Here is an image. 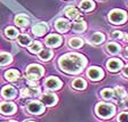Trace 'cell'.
<instances>
[{
	"mask_svg": "<svg viewBox=\"0 0 128 122\" xmlns=\"http://www.w3.org/2000/svg\"><path fill=\"white\" fill-rule=\"evenodd\" d=\"M17 40H18V42L21 43L22 46H28L31 43V38H30L29 35H18Z\"/></svg>",
	"mask_w": 128,
	"mask_h": 122,
	"instance_id": "83f0119b",
	"label": "cell"
},
{
	"mask_svg": "<svg viewBox=\"0 0 128 122\" xmlns=\"http://www.w3.org/2000/svg\"><path fill=\"white\" fill-rule=\"evenodd\" d=\"M90 41L93 43H96V45L102 43L104 41V34L103 33H100V32H96V33H94V34L92 35Z\"/></svg>",
	"mask_w": 128,
	"mask_h": 122,
	"instance_id": "44dd1931",
	"label": "cell"
},
{
	"mask_svg": "<svg viewBox=\"0 0 128 122\" xmlns=\"http://www.w3.org/2000/svg\"><path fill=\"white\" fill-rule=\"evenodd\" d=\"M55 27H56V30H57V31L64 33V32H66L68 30L70 29V23L66 21V19L60 18V19H57V21H56Z\"/></svg>",
	"mask_w": 128,
	"mask_h": 122,
	"instance_id": "4fadbf2b",
	"label": "cell"
},
{
	"mask_svg": "<svg viewBox=\"0 0 128 122\" xmlns=\"http://www.w3.org/2000/svg\"><path fill=\"white\" fill-rule=\"evenodd\" d=\"M26 110L31 114L38 115V114H41V113H42L45 107H44V105L41 103H39V102H30V103L28 104Z\"/></svg>",
	"mask_w": 128,
	"mask_h": 122,
	"instance_id": "8992f818",
	"label": "cell"
},
{
	"mask_svg": "<svg viewBox=\"0 0 128 122\" xmlns=\"http://www.w3.org/2000/svg\"><path fill=\"white\" fill-rule=\"evenodd\" d=\"M41 102L47 106H52L57 102V97L53 94H44L41 95Z\"/></svg>",
	"mask_w": 128,
	"mask_h": 122,
	"instance_id": "5bb4252c",
	"label": "cell"
},
{
	"mask_svg": "<svg viewBox=\"0 0 128 122\" xmlns=\"http://www.w3.org/2000/svg\"><path fill=\"white\" fill-rule=\"evenodd\" d=\"M124 74H125L126 77H128V65L125 67V69H124Z\"/></svg>",
	"mask_w": 128,
	"mask_h": 122,
	"instance_id": "836d02e7",
	"label": "cell"
},
{
	"mask_svg": "<svg viewBox=\"0 0 128 122\" xmlns=\"http://www.w3.org/2000/svg\"><path fill=\"white\" fill-rule=\"evenodd\" d=\"M1 94H2V96L5 98L9 99V98H14L16 96V90H15V88L12 87V86H6V87L2 89Z\"/></svg>",
	"mask_w": 128,
	"mask_h": 122,
	"instance_id": "2e32d148",
	"label": "cell"
},
{
	"mask_svg": "<svg viewBox=\"0 0 128 122\" xmlns=\"http://www.w3.org/2000/svg\"><path fill=\"white\" fill-rule=\"evenodd\" d=\"M80 8L82 9V10H92L94 8V2L92 0H82L81 2H80Z\"/></svg>",
	"mask_w": 128,
	"mask_h": 122,
	"instance_id": "ffe728a7",
	"label": "cell"
},
{
	"mask_svg": "<svg viewBox=\"0 0 128 122\" xmlns=\"http://www.w3.org/2000/svg\"><path fill=\"white\" fill-rule=\"evenodd\" d=\"M30 51L31 53H39L40 50H41V43L40 42H34L33 45L30 46Z\"/></svg>",
	"mask_w": 128,
	"mask_h": 122,
	"instance_id": "f1b7e54d",
	"label": "cell"
},
{
	"mask_svg": "<svg viewBox=\"0 0 128 122\" xmlns=\"http://www.w3.org/2000/svg\"><path fill=\"white\" fill-rule=\"evenodd\" d=\"M125 105H126V106L128 107V98H127V99H126V101H125Z\"/></svg>",
	"mask_w": 128,
	"mask_h": 122,
	"instance_id": "d590c367",
	"label": "cell"
},
{
	"mask_svg": "<svg viewBox=\"0 0 128 122\" xmlns=\"http://www.w3.org/2000/svg\"><path fill=\"white\" fill-rule=\"evenodd\" d=\"M109 18L112 23L114 24H120L122 23L126 19V14L124 10H119V9H114L112 10L109 15Z\"/></svg>",
	"mask_w": 128,
	"mask_h": 122,
	"instance_id": "5b68a950",
	"label": "cell"
},
{
	"mask_svg": "<svg viewBox=\"0 0 128 122\" xmlns=\"http://www.w3.org/2000/svg\"><path fill=\"white\" fill-rule=\"evenodd\" d=\"M106 49H108V51L111 53V54H117L118 51L120 50V46L117 45V43L111 42V43H109V45L106 46Z\"/></svg>",
	"mask_w": 128,
	"mask_h": 122,
	"instance_id": "4316f807",
	"label": "cell"
},
{
	"mask_svg": "<svg viewBox=\"0 0 128 122\" xmlns=\"http://www.w3.org/2000/svg\"><path fill=\"white\" fill-rule=\"evenodd\" d=\"M72 87L76 88V89H79V90H81V89H85L86 88V81L84 79H80V78H78V79H76L73 82H72Z\"/></svg>",
	"mask_w": 128,
	"mask_h": 122,
	"instance_id": "7402d4cb",
	"label": "cell"
},
{
	"mask_svg": "<svg viewBox=\"0 0 128 122\" xmlns=\"http://www.w3.org/2000/svg\"><path fill=\"white\" fill-rule=\"evenodd\" d=\"M5 33H6V35H7L8 38H15V37H17V34H18V31H17L15 27L9 26V27L6 29Z\"/></svg>",
	"mask_w": 128,
	"mask_h": 122,
	"instance_id": "484cf974",
	"label": "cell"
},
{
	"mask_svg": "<svg viewBox=\"0 0 128 122\" xmlns=\"http://www.w3.org/2000/svg\"><path fill=\"white\" fill-rule=\"evenodd\" d=\"M118 121L119 122H128V113L127 112L121 113V114L119 115V118H118Z\"/></svg>",
	"mask_w": 128,
	"mask_h": 122,
	"instance_id": "1f68e13d",
	"label": "cell"
},
{
	"mask_svg": "<svg viewBox=\"0 0 128 122\" xmlns=\"http://www.w3.org/2000/svg\"><path fill=\"white\" fill-rule=\"evenodd\" d=\"M30 86L26 88H23L21 90V96L22 97H30V96H37L40 93V89L37 87L36 81H29Z\"/></svg>",
	"mask_w": 128,
	"mask_h": 122,
	"instance_id": "277c9868",
	"label": "cell"
},
{
	"mask_svg": "<svg viewBox=\"0 0 128 122\" xmlns=\"http://www.w3.org/2000/svg\"><path fill=\"white\" fill-rule=\"evenodd\" d=\"M62 43V38L57 34H50L46 38V45L50 47H58Z\"/></svg>",
	"mask_w": 128,
	"mask_h": 122,
	"instance_id": "9c48e42d",
	"label": "cell"
},
{
	"mask_svg": "<svg viewBox=\"0 0 128 122\" xmlns=\"http://www.w3.org/2000/svg\"><path fill=\"white\" fill-rule=\"evenodd\" d=\"M114 106L111 104H105V103H100L96 106V113L97 115L102 118H110L114 114Z\"/></svg>",
	"mask_w": 128,
	"mask_h": 122,
	"instance_id": "3957f363",
	"label": "cell"
},
{
	"mask_svg": "<svg viewBox=\"0 0 128 122\" xmlns=\"http://www.w3.org/2000/svg\"><path fill=\"white\" fill-rule=\"evenodd\" d=\"M58 64L63 71L76 74L84 69L86 65V59L79 54H68L60 58Z\"/></svg>",
	"mask_w": 128,
	"mask_h": 122,
	"instance_id": "6da1fadb",
	"label": "cell"
},
{
	"mask_svg": "<svg viewBox=\"0 0 128 122\" xmlns=\"http://www.w3.org/2000/svg\"><path fill=\"white\" fill-rule=\"evenodd\" d=\"M121 66H122V63H121V61H119V59L113 58L108 62V69L112 72H116V71H118V70H120Z\"/></svg>",
	"mask_w": 128,
	"mask_h": 122,
	"instance_id": "9a60e30c",
	"label": "cell"
},
{
	"mask_svg": "<svg viewBox=\"0 0 128 122\" xmlns=\"http://www.w3.org/2000/svg\"><path fill=\"white\" fill-rule=\"evenodd\" d=\"M124 55H125V57H127V58H128V47L125 49V53H124Z\"/></svg>",
	"mask_w": 128,
	"mask_h": 122,
	"instance_id": "e575fe53",
	"label": "cell"
},
{
	"mask_svg": "<svg viewBox=\"0 0 128 122\" xmlns=\"http://www.w3.org/2000/svg\"><path fill=\"white\" fill-rule=\"evenodd\" d=\"M87 74L92 80H95L96 81V80L102 79V77H103V71H102L101 69H98V67H90V69L88 70Z\"/></svg>",
	"mask_w": 128,
	"mask_h": 122,
	"instance_id": "7c38bea8",
	"label": "cell"
},
{
	"mask_svg": "<svg viewBox=\"0 0 128 122\" xmlns=\"http://www.w3.org/2000/svg\"><path fill=\"white\" fill-rule=\"evenodd\" d=\"M125 41H126V42H128V34L125 37Z\"/></svg>",
	"mask_w": 128,
	"mask_h": 122,
	"instance_id": "8d00e7d4",
	"label": "cell"
},
{
	"mask_svg": "<svg viewBox=\"0 0 128 122\" xmlns=\"http://www.w3.org/2000/svg\"><path fill=\"white\" fill-rule=\"evenodd\" d=\"M64 11H65V14L68 15V17H70L71 19H77V22L78 21H82V17L80 16V13L78 11L77 8L66 7L65 9H64Z\"/></svg>",
	"mask_w": 128,
	"mask_h": 122,
	"instance_id": "8fae6325",
	"label": "cell"
},
{
	"mask_svg": "<svg viewBox=\"0 0 128 122\" xmlns=\"http://www.w3.org/2000/svg\"><path fill=\"white\" fill-rule=\"evenodd\" d=\"M114 94H116V96H117V97L121 98V97H125L126 91H125V89H124L122 87H117V88H116V90H114Z\"/></svg>",
	"mask_w": 128,
	"mask_h": 122,
	"instance_id": "4dcf8cb0",
	"label": "cell"
},
{
	"mask_svg": "<svg viewBox=\"0 0 128 122\" xmlns=\"http://www.w3.org/2000/svg\"><path fill=\"white\" fill-rule=\"evenodd\" d=\"M52 56H53V53H52V50H49V49H42V50H40V53H39V58L42 59V61L50 59Z\"/></svg>",
	"mask_w": 128,
	"mask_h": 122,
	"instance_id": "603a6c76",
	"label": "cell"
},
{
	"mask_svg": "<svg viewBox=\"0 0 128 122\" xmlns=\"http://www.w3.org/2000/svg\"><path fill=\"white\" fill-rule=\"evenodd\" d=\"M10 62H12V56L9 54H6V53L0 54V65H7Z\"/></svg>",
	"mask_w": 128,
	"mask_h": 122,
	"instance_id": "d4e9b609",
	"label": "cell"
},
{
	"mask_svg": "<svg viewBox=\"0 0 128 122\" xmlns=\"http://www.w3.org/2000/svg\"><path fill=\"white\" fill-rule=\"evenodd\" d=\"M8 122H15V121H8Z\"/></svg>",
	"mask_w": 128,
	"mask_h": 122,
	"instance_id": "f35d334b",
	"label": "cell"
},
{
	"mask_svg": "<svg viewBox=\"0 0 128 122\" xmlns=\"http://www.w3.org/2000/svg\"><path fill=\"white\" fill-rule=\"evenodd\" d=\"M69 45L72 48H79L84 45V41L80 38H72V39H70Z\"/></svg>",
	"mask_w": 128,
	"mask_h": 122,
	"instance_id": "cb8c5ba5",
	"label": "cell"
},
{
	"mask_svg": "<svg viewBox=\"0 0 128 122\" xmlns=\"http://www.w3.org/2000/svg\"><path fill=\"white\" fill-rule=\"evenodd\" d=\"M5 77L8 81H15L20 78V72L16 71V70H9L5 73Z\"/></svg>",
	"mask_w": 128,
	"mask_h": 122,
	"instance_id": "ac0fdd59",
	"label": "cell"
},
{
	"mask_svg": "<svg viewBox=\"0 0 128 122\" xmlns=\"http://www.w3.org/2000/svg\"><path fill=\"white\" fill-rule=\"evenodd\" d=\"M30 23V19L28 18L26 16H24V15H18V16H16L15 17V24L16 25H18V26L21 27H25L28 26Z\"/></svg>",
	"mask_w": 128,
	"mask_h": 122,
	"instance_id": "e0dca14e",
	"label": "cell"
},
{
	"mask_svg": "<svg viewBox=\"0 0 128 122\" xmlns=\"http://www.w3.org/2000/svg\"><path fill=\"white\" fill-rule=\"evenodd\" d=\"M101 95H102V97H103V98L110 99L112 96H113V91H112L111 89H104V90H102Z\"/></svg>",
	"mask_w": 128,
	"mask_h": 122,
	"instance_id": "f546056e",
	"label": "cell"
},
{
	"mask_svg": "<svg viewBox=\"0 0 128 122\" xmlns=\"http://www.w3.org/2000/svg\"><path fill=\"white\" fill-rule=\"evenodd\" d=\"M45 86H46V88L50 89V90H56V89L61 88L62 81L58 79V78L50 77V78H48V79L45 81Z\"/></svg>",
	"mask_w": 128,
	"mask_h": 122,
	"instance_id": "52a82bcc",
	"label": "cell"
},
{
	"mask_svg": "<svg viewBox=\"0 0 128 122\" xmlns=\"http://www.w3.org/2000/svg\"><path fill=\"white\" fill-rule=\"evenodd\" d=\"M16 111L15 104L13 103H1L0 104V112L4 115H12Z\"/></svg>",
	"mask_w": 128,
	"mask_h": 122,
	"instance_id": "ba28073f",
	"label": "cell"
},
{
	"mask_svg": "<svg viewBox=\"0 0 128 122\" xmlns=\"http://www.w3.org/2000/svg\"><path fill=\"white\" fill-rule=\"evenodd\" d=\"M24 122H34V121H24Z\"/></svg>",
	"mask_w": 128,
	"mask_h": 122,
	"instance_id": "74e56055",
	"label": "cell"
},
{
	"mask_svg": "<svg viewBox=\"0 0 128 122\" xmlns=\"http://www.w3.org/2000/svg\"><path fill=\"white\" fill-rule=\"evenodd\" d=\"M48 31V25L44 22H40V23H37L32 29V32L34 33L36 35L40 37V35H44L46 32Z\"/></svg>",
	"mask_w": 128,
	"mask_h": 122,
	"instance_id": "30bf717a",
	"label": "cell"
},
{
	"mask_svg": "<svg viewBox=\"0 0 128 122\" xmlns=\"http://www.w3.org/2000/svg\"><path fill=\"white\" fill-rule=\"evenodd\" d=\"M112 35H113V38H117V39H120V38H122V33L119 31H114L113 33H112Z\"/></svg>",
	"mask_w": 128,
	"mask_h": 122,
	"instance_id": "d6a6232c",
	"label": "cell"
},
{
	"mask_svg": "<svg viewBox=\"0 0 128 122\" xmlns=\"http://www.w3.org/2000/svg\"><path fill=\"white\" fill-rule=\"evenodd\" d=\"M73 31L74 32H84L86 30V23L84 21H78L76 23H73V26H72Z\"/></svg>",
	"mask_w": 128,
	"mask_h": 122,
	"instance_id": "d6986e66",
	"label": "cell"
},
{
	"mask_svg": "<svg viewBox=\"0 0 128 122\" xmlns=\"http://www.w3.org/2000/svg\"><path fill=\"white\" fill-rule=\"evenodd\" d=\"M44 74V69L38 64H32L26 69V78L29 81H37Z\"/></svg>",
	"mask_w": 128,
	"mask_h": 122,
	"instance_id": "7a4b0ae2",
	"label": "cell"
}]
</instances>
